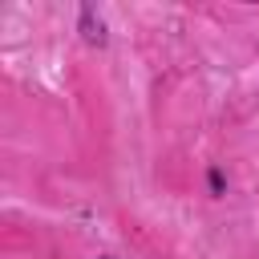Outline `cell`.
Segmentation results:
<instances>
[{
  "label": "cell",
  "mask_w": 259,
  "mask_h": 259,
  "mask_svg": "<svg viewBox=\"0 0 259 259\" xmlns=\"http://www.w3.org/2000/svg\"><path fill=\"white\" fill-rule=\"evenodd\" d=\"M210 190H214V194H223V174H219V170H210Z\"/></svg>",
  "instance_id": "7a4b0ae2"
},
{
  "label": "cell",
  "mask_w": 259,
  "mask_h": 259,
  "mask_svg": "<svg viewBox=\"0 0 259 259\" xmlns=\"http://www.w3.org/2000/svg\"><path fill=\"white\" fill-rule=\"evenodd\" d=\"M81 28H85V40L89 45H101L105 40V28H101V20H93V8H81Z\"/></svg>",
  "instance_id": "6da1fadb"
}]
</instances>
